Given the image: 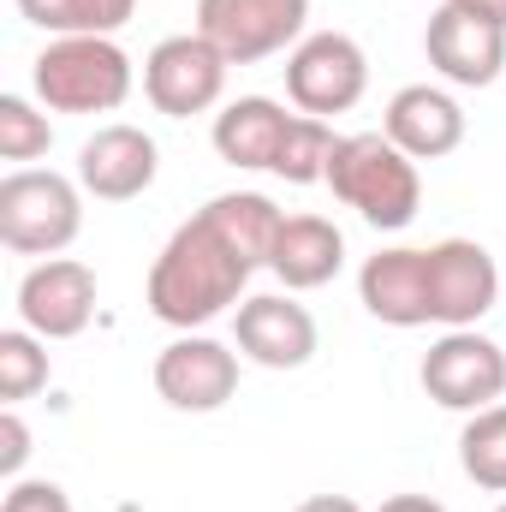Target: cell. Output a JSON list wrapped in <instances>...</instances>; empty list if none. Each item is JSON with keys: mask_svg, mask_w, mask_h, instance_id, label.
Returning a JSON list of instances; mask_svg holds the SVG:
<instances>
[{"mask_svg": "<svg viewBox=\"0 0 506 512\" xmlns=\"http://www.w3.org/2000/svg\"><path fill=\"white\" fill-rule=\"evenodd\" d=\"M256 268L245 256L233 251L215 227H209V215L197 209L173 239H167V251L155 256V268H149V310L167 322V328H203V322H215L227 304H239V292H245V280H251Z\"/></svg>", "mask_w": 506, "mask_h": 512, "instance_id": "1", "label": "cell"}, {"mask_svg": "<svg viewBox=\"0 0 506 512\" xmlns=\"http://www.w3.org/2000/svg\"><path fill=\"white\" fill-rule=\"evenodd\" d=\"M328 185L346 209H358L376 233H399L417 221L423 209V179L417 161L387 137V131H352L340 137L334 161H328Z\"/></svg>", "mask_w": 506, "mask_h": 512, "instance_id": "2", "label": "cell"}, {"mask_svg": "<svg viewBox=\"0 0 506 512\" xmlns=\"http://www.w3.org/2000/svg\"><path fill=\"white\" fill-rule=\"evenodd\" d=\"M30 78L54 114H114L131 96V60L114 36H54Z\"/></svg>", "mask_w": 506, "mask_h": 512, "instance_id": "3", "label": "cell"}, {"mask_svg": "<svg viewBox=\"0 0 506 512\" xmlns=\"http://www.w3.org/2000/svg\"><path fill=\"white\" fill-rule=\"evenodd\" d=\"M84 227L78 185L66 173L18 167L0 179V245L18 256H60Z\"/></svg>", "mask_w": 506, "mask_h": 512, "instance_id": "4", "label": "cell"}, {"mask_svg": "<svg viewBox=\"0 0 506 512\" xmlns=\"http://www.w3.org/2000/svg\"><path fill=\"white\" fill-rule=\"evenodd\" d=\"M143 90L155 102V114L167 120H191V114H209L227 90V54L209 42V36H167L149 48L143 60Z\"/></svg>", "mask_w": 506, "mask_h": 512, "instance_id": "5", "label": "cell"}, {"mask_svg": "<svg viewBox=\"0 0 506 512\" xmlns=\"http://www.w3.org/2000/svg\"><path fill=\"white\" fill-rule=\"evenodd\" d=\"M370 84V60L364 48L346 36V30H316L292 48L286 60V96L310 114V120H328V114H346L358 108Z\"/></svg>", "mask_w": 506, "mask_h": 512, "instance_id": "6", "label": "cell"}, {"mask_svg": "<svg viewBox=\"0 0 506 512\" xmlns=\"http://www.w3.org/2000/svg\"><path fill=\"white\" fill-rule=\"evenodd\" d=\"M310 0H197V36H209L227 66H256L304 36Z\"/></svg>", "mask_w": 506, "mask_h": 512, "instance_id": "7", "label": "cell"}, {"mask_svg": "<svg viewBox=\"0 0 506 512\" xmlns=\"http://www.w3.org/2000/svg\"><path fill=\"white\" fill-rule=\"evenodd\" d=\"M423 393L447 411H489L506 393V352L477 328H447L423 358Z\"/></svg>", "mask_w": 506, "mask_h": 512, "instance_id": "8", "label": "cell"}, {"mask_svg": "<svg viewBox=\"0 0 506 512\" xmlns=\"http://www.w3.org/2000/svg\"><path fill=\"white\" fill-rule=\"evenodd\" d=\"M501 298V268L477 239H441L429 245V322L441 328H477Z\"/></svg>", "mask_w": 506, "mask_h": 512, "instance_id": "9", "label": "cell"}, {"mask_svg": "<svg viewBox=\"0 0 506 512\" xmlns=\"http://www.w3.org/2000/svg\"><path fill=\"white\" fill-rule=\"evenodd\" d=\"M18 316L36 340H72L96 316V274L78 256H48L18 286Z\"/></svg>", "mask_w": 506, "mask_h": 512, "instance_id": "10", "label": "cell"}, {"mask_svg": "<svg viewBox=\"0 0 506 512\" xmlns=\"http://www.w3.org/2000/svg\"><path fill=\"white\" fill-rule=\"evenodd\" d=\"M423 54H429V66L447 84L483 90V84L501 78V66H506V24H489V18H477V12L447 0L429 18V30H423Z\"/></svg>", "mask_w": 506, "mask_h": 512, "instance_id": "11", "label": "cell"}, {"mask_svg": "<svg viewBox=\"0 0 506 512\" xmlns=\"http://www.w3.org/2000/svg\"><path fill=\"white\" fill-rule=\"evenodd\" d=\"M233 387H239V358L209 334H185L155 358V393L173 411H221Z\"/></svg>", "mask_w": 506, "mask_h": 512, "instance_id": "12", "label": "cell"}, {"mask_svg": "<svg viewBox=\"0 0 506 512\" xmlns=\"http://www.w3.org/2000/svg\"><path fill=\"white\" fill-rule=\"evenodd\" d=\"M155 167H161V149L155 137L137 126H102L84 149H78V185L102 203H131L155 185Z\"/></svg>", "mask_w": 506, "mask_h": 512, "instance_id": "13", "label": "cell"}, {"mask_svg": "<svg viewBox=\"0 0 506 512\" xmlns=\"http://www.w3.org/2000/svg\"><path fill=\"white\" fill-rule=\"evenodd\" d=\"M233 334H239V352L262 370H304L316 358V316L304 304L280 298V292L245 298Z\"/></svg>", "mask_w": 506, "mask_h": 512, "instance_id": "14", "label": "cell"}, {"mask_svg": "<svg viewBox=\"0 0 506 512\" xmlns=\"http://www.w3.org/2000/svg\"><path fill=\"white\" fill-rule=\"evenodd\" d=\"M381 131L411 155V161H441L465 143V108L435 90V84H405L393 102H387V120Z\"/></svg>", "mask_w": 506, "mask_h": 512, "instance_id": "15", "label": "cell"}, {"mask_svg": "<svg viewBox=\"0 0 506 512\" xmlns=\"http://www.w3.org/2000/svg\"><path fill=\"white\" fill-rule=\"evenodd\" d=\"M364 310L387 328H423L429 322V251H376L358 274Z\"/></svg>", "mask_w": 506, "mask_h": 512, "instance_id": "16", "label": "cell"}, {"mask_svg": "<svg viewBox=\"0 0 506 512\" xmlns=\"http://www.w3.org/2000/svg\"><path fill=\"white\" fill-rule=\"evenodd\" d=\"M340 262H346V239H340L334 221H322V215H286L268 268L286 280V292H316V286H328L340 274Z\"/></svg>", "mask_w": 506, "mask_h": 512, "instance_id": "17", "label": "cell"}, {"mask_svg": "<svg viewBox=\"0 0 506 512\" xmlns=\"http://www.w3.org/2000/svg\"><path fill=\"white\" fill-rule=\"evenodd\" d=\"M292 126V114L268 96H239L227 114H215V149L227 167H274L280 155V137Z\"/></svg>", "mask_w": 506, "mask_h": 512, "instance_id": "18", "label": "cell"}, {"mask_svg": "<svg viewBox=\"0 0 506 512\" xmlns=\"http://www.w3.org/2000/svg\"><path fill=\"white\" fill-rule=\"evenodd\" d=\"M203 215H209V227L245 256L251 268H268V262H274V245H280L286 215H280L262 191H227V197H215Z\"/></svg>", "mask_w": 506, "mask_h": 512, "instance_id": "19", "label": "cell"}, {"mask_svg": "<svg viewBox=\"0 0 506 512\" xmlns=\"http://www.w3.org/2000/svg\"><path fill=\"white\" fill-rule=\"evenodd\" d=\"M18 12L48 36H114L137 0H18Z\"/></svg>", "mask_w": 506, "mask_h": 512, "instance_id": "20", "label": "cell"}, {"mask_svg": "<svg viewBox=\"0 0 506 512\" xmlns=\"http://www.w3.org/2000/svg\"><path fill=\"white\" fill-rule=\"evenodd\" d=\"M459 465H465V477L477 489L506 495V405L471 411V423L459 435Z\"/></svg>", "mask_w": 506, "mask_h": 512, "instance_id": "21", "label": "cell"}, {"mask_svg": "<svg viewBox=\"0 0 506 512\" xmlns=\"http://www.w3.org/2000/svg\"><path fill=\"white\" fill-rule=\"evenodd\" d=\"M334 149H340V137L328 131V120L292 114V126H286V137H280V155H274L268 173H280L286 185H316V179H328Z\"/></svg>", "mask_w": 506, "mask_h": 512, "instance_id": "22", "label": "cell"}, {"mask_svg": "<svg viewBox=\"0 0 506 512\" xmlns=\"http://www.w3.org/2000/svg\"><path fill=\"white\" fill-rule=\"evenodd\" d=\"M42 382H48V352L36 346L30 328H6L0 334V399L18 405V399H30Z\"/></svg>", "mask_w": 506, "mask_h": 512, "instance_id": "23", "label": "cell"}, {"mask_svg": "<svg viewBox=\"0 0 506 512\" xmlns=\"http://www.w3.org/2000/svg\"><path fill=\"white\" fill-rule=\"evenodd\" d=\"M48 143V114H36L24 96H0V161H36L48 155Z\"/></svg>", "mask_w": 506, "mask_h": 512, "instance_id": "24", "label": "cell"}, {"mask_svg": "<svg viewBox=\"0 0 506 512\" xmlns=\"http://www.w3.org/2000/svg\"><path fill=\"white\" fill-rule=\"evenodd\" d=\"M0 512H72V501H66V489L60 483H12L6 489V501H0Z\"/></svg>", "mask_w": 506, "mask_h": 512, "instance_id": "25", "label": "cell"}, {"mask_svg": "<svg viewBox=\"0 0 506 512\" xmlns=\"http://www.w3.org/2000/svg\"><path fill=\"white\" fill-rule=\"evenodd\" d=\"M24 459H30V429H24L18 405H6V417H0V471H6V477H18V471H24Z\"/></svg>", "mask_w": 506, "mask_h": 512, "instance_id": "26", "label": "cell"}, {"mask_svg": "<svg viewBox=\"0 0 506 512\" xmlns=\"http://www.w3.org/2000/svg\"><path fill=\"white\" fill-rule=\"evenodd\" d=\"M376 512H447V507L429 501V495H393V501H381Z\"/></svg>", "mask_w": 506, "mask_h": 512, "instance_id": "27", "label": "cell"}, {"mask_svg": "<svg viewBox=\"0 0 506 512\" xmlns=\"http://www.w3.org/2000/svg\"><path fill=\"white\" fill-rule=\"evenodd\" d=\"M298 512H364V507H358V501H346V495H310Z\"/></svg>", "mask_w": 506, "mask_h": 512, "instance_id": "28", "label": "cell"}, {"mask_svg": "<svg viewBox=\"0 0 506 512\" xmlns=\"http://www.w3.org/2000/svg\"><path fill=\"white\" fill-rule=\"evenodd\" d=\"M453 6H465V12H477L489 24H506V0H453Z\"/></svg>", "mask_w": 506, "mask_h": 512, "instance_id": "29", "label": "cell"}, {"mask_svg": "<svg viewBox=\"0 0 506 512\" xmlns=\"http://www.w3.org/2000/svg\"><path fill=\"white\" fill-rule=\"evenodd\" d=\"M495 512H506V501H501V507H495Z\"/></svg>", "mask_w": 506, "mask_h": 512, "instance_id": "30", "label": "cell"}]
</instances>
